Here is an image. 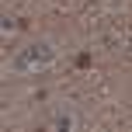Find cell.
I'll return each instance as SVG.
<instances>
[{
	"label": "cell",
	"mask_w": 132,
	"mask_h": 132,
	"mask_svg": "<svg viewBox=\"0 0 132 132\" xmlns=\"http://www.w3.org/2000/svg\"><path fill=\"white\" fill-rule=\"evenodd\" d=\"M45 63H52V49L45 42H35L14 59V70H31V66H45Z\"/></svg>",
	"instance_id": "1"
},
{
	"label": "cell",
	"mask_w": 132,
	"mask_h": 132,
	"mask_svg": "<svg viewBox=\"0 0 132 132\" xmlns=\"http://www.w3.org/2000/svg\"><path fill=\"white\" fill-rule=\"evenodd\" d=\"M52 125H56V129H70V125H73V118H70V115H56Z\"/></svg>",
	"instance_id": "2"
}]
</instances>
